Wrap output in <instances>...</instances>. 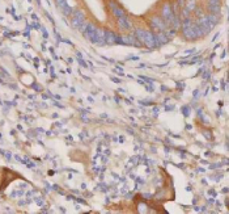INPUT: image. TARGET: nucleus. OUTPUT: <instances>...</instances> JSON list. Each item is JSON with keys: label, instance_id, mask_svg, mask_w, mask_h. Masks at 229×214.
I'll use <instances>...</instances> for the list:
<instances>
[{"label": "nucleus", "instance_id": "obj_8", "mask_svg": "<svg viewBox=\"0 0 229 214\" xmlns=\"http://www.w3.org/2000/svg\"><path fill=\"white\" fill-rule=\"evenodd\" d=\"M152 25H153V28H155V29H157V32L164 30V28H165L164 21H161L160 19H153V20H152Z\"/></svg>", "mask_w": 229, "mask_h": 214}, {"label": "nucleus", "instance_id": "obj_12", "mask_svg": "<svg viewBox=\"0 0 229 214\" xmlns=\"http://www.w3.org/2000/svg\"><path fill=\"white\" fill-rule=\"evenodd\" d=\"M195 4H196V1H195V0H189V1H187V11H192V9H194V8H195Z\"/></svg>", "mask_w": 229, "mask_h": 214}, {"label": "nucleus", "instance_id": "obj_2", "mask_svg": "<svg viewBox=\"0 0 229 214\" xmlns=\"http://www.w3.org/2000/svg\"><path fill=\"white\" fill-rule=\"evenodd\" d=\"M82 33H84L85 37L89 38L92 42L97 43V29L93 24H87V28H85V30L82 32Z\"/></svg>", "mask_w": 229, "mask_h": 214}, {"label": "nucleus", "instance_id": "obj_9", "mask_svg": "<svg viewBox=\"0 0 229 214\" xmlns=\"http://www.w3.org/2000/svg\"><path fill=\"white\" fill-rule=\"evenodd\" d=\"M58 1V4H59V7L63 9V12H64V14H70L71 13V8L68 7V4H67V1L65 0H57Z\"/></svg>", "mask_w": 229, "mask_h": 214}, {"label": "nucleus", "instance_id": "obj_6", "mask_svg": "<svg viewBox=\"0 0 229 214\" xmlns=\"http://www.w3.org/2000/svg\"><path fill=\"white\" fill-rule=\"evenodd\" d=\"M105 40H106V42L108 43H114V42H117V41H121V38L118 37V36H115L113 33V32H106L105 30Z\"/></svg>", "mask_w": 229, "mask_h": 214}, {"label": "nucleus", "instance_id": "obj_3", "mask_svg": "<svg viewBox=\"0 0 229 214\" xmlns=\"http://www.w3.org/2000/svg\"><path fill=\"white\" fill-rule=\"evenodd\" d=\"M82 23H84V13L81 11H76L74 14V19H72V25L75 28H80Z\"/></svg>", "mask_w": 229, "mask_h": 214}, {"label": "nucleus", "instance_id": "obj_5", "mask_svg": "<svg viewBox=\"0 0 229 214\" xmlns=\"http://www.w3.org/2000/svg\"><path fill=\"white\" fill-rule=\"evenodd\" d=\"M109 5H110L111 11H113V13L115 14L117 17H125V16H126L125 11H123V9H122V8H119V7L115 3H114L113 0H111V1H110V4H109Z\"/></svg>", "mask_w": 229, "mask_h": 214}, {"label": "nucleus", "instance_id": "obj_11", "mask_svg": "<svg viewBox=\"0 0 229 214\" xmlns=\"http://www.w3.org/2000/svg\"><path fill=\"white\" fill-rule=\"evenodd\" d=\"M119 25H121L122 29H128L130 28V23H128L127 17H119Z\"/></svg>", "mask_w": 229, "mask_h": 214}, {"label": "nucleus", "instance_id": "obj_7", "mask_svg": "<svg viewBox=\"0 0 229 214\" xmlns=\"http://www.w3.org/2000/svg\"><path fill=\"white\" fill-rule=\"evenodd\" d=\"M209 9L212 13H219L220 11V0H209Z\"/></svg>", "mask_w": 229, "mask_h": 214}, {"label": "nucleus", "instance_id": "obj_1", "mask_svg": "<svg viewBox=\"0 0 229 214\" xmlns=\"http://www.w3.org/2000/svg\"><path fill=\"white\" fill-rule=\"evenodd\" d=\"M136 37H138V40L140 41V42H144L145 45L149 46V47L155 46V36H153L151 32L138 29V30H136Z\"/></svg>", "mask_w": 229, "mask_h": 214}, {"label": "nucleus", "instance_id": "obj_10", "mask_svg": "<svg viewBox=\"0 0 229 214\" xmlns=\"http://www.w3.org/2000/svg\"><path fill=\"white\" fill-rule=\"evenodd\" d=\"M106 42V40H105V30H97V43H100V45H104V43Z\"/></svg>", "mask_w": 229, "mask_h": 214}, {"label": "nucleus", "instance_id": "obj_4", "mask_svg": "<svg viewBox=\"0 0 229 214\" xmlns=\"http://www.w3.org/2000/svg\"><path fill=\"white\" fill-rule=\"evenodd\" d=\"M162 16H164V19L166 21H169V23H172V21L174 20V14H173V11L169 4H165L164 5V8H162Z\"/></svg>", "mask_w": 229, "mask_h": 214}]
</instances>
